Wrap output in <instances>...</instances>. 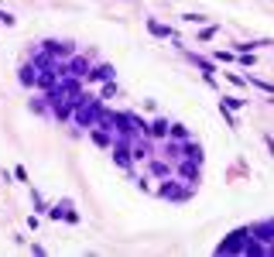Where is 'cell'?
<instances>
[{
  "mask_svg": "<svg viewBox=\"0 0 274 257\" xmlns=\"http://www.w3.org/2000/svg\"><path fill=\"white\" fill-rule=\"evenodd\" d=\"M100 110H103V100L100 96H82V103L72 110V120H75V127H93L96 124V117H100Z\"/></svg>",
  "mask_w": 274,
  "mask_h": 257,
  "instance_id": "1",
  "label": "cell"
},
{
  "mask_svg": "<svg viewBox=\"0 0 274 257\" xmlns=\"http://www.w3.org/2000/svg\"><path fill=\"white\" fill-rule=\"evenodd\" d=\"M247 244H250V230H237L230 240H223L216 251L219 254H247Z\"/></svg>",
  "mask_w": 274,
  "mask_h": 257,
  "instance_id": "2",
  "label": "cell"
},
{
  "mask_svg": "<svg viewBox=\"0 0 274 257\" xmlns=\"http://www.w3.org/2000/svg\"><path fill=\"white\" fill-rule=\"evenodd\" d=\"M199 168H203V165H196V161H189V158H178V182H185V185H199V179H203Z\"/></svg>",
  "mask_w": 274,
  "mask_h": 257,
  "instance_id": "3",
  "label": "cell"
},
{
  "mask_svg": "<svg viewBox=\"0 0 274 257\" xmlns=\"http://www.w3.org/2000/svg\"><path fill=\"white\" fill-rule=\"evenodd\" d=\"M196 185H178V179H168L165 185H158V195L161 199H189Z\"/></svg>",
  "mask_w": 274,
  "mask_h": 257,
  "instance_id": "4",
  "label": "cell"
},
{
  "mask_svg": "<svg viewBox=\"0 0 274 257\" xmlns=\"http://www.w3.org/2000/svg\"><path fill=\"white\" fill-rule=\"evenodd\" d=\"M89 65H93V59L89 55H68L66 59V75H75V79H86V72H89Z\"/></svg>",
  "mask_w": 274,
  "mask_h": 257,
  "instance_id": "5",
  "label": "cell"
},
{
  "mask_svg": "<svg viewBox=\"0 0 274 257\" xmlns=\"http://www.w3.org/2000/svg\"><path fill=\"white\" fill-rule=\"evenodd\" d=\"M106 79H117V69L110 62H100V65H89V72H86L82 82H106Z\"/></svg>",
  "mask_w": 274,
  "mask_h": 257,
  "instance_id": "6",
  "label": "cell"
},
{
  "mask_svg": "<svg viewBox=\"0 0 274 257\" xmlns=\"http://www.w3.org/2000/svg\"><path fill=\"white\" fill-rule=\"evenodd\" d=\"M52 220H66V223H79V213H72V202H55L48 209Z\"/></svg>",
  "mask_w": 274,
  "mask_h": 257,
  "instance_id": "7",
  "label": "cell"
},
{
  "mask_svg": "<svg viewBox=\"0 0 274 257\" xmlns=\"http://www.w3.org/2000/svg\"><path fill=\"white\" fill-rule=\"evenodd\" d=\"M144 137H151V141H165V137H168V117H158L154 124H147V127H144Z\"/></svg>",
  "mask_w": 274,
  "mask_h": 257,
  "instance_id": "8",
  "label": "cell"
},
{
  "mask_svg": "<svg viewBox=\"0 0 274 257\" xmlns=\"http://www.w3.org/2000/svg\"><path fill=\"white\" fill-rule=\"evenodd\" d=\"M182 158H189V161H196V165H203V144H199V141H192V137H189V141H182Z\"/></svg>",
  "mask_w": 274,
  "mask_h": 257,
  "instance_id": "9",
  "label": "cell"
},
{
  "mask_svg": "<svg viewBox=\"0 0 274 257\" xmlns=\"http://www.w3.org/2000/svg\"><path fill=\"white\" fill-rule=\"evenodd\" d=\"M34 79H38V69L31 62H24L21 69H17V82L24 86V89H34Z\"/></svg>",
  "mask_w": 274,
  "mask_h": 257,
  "instance_id": "10",
  "label": "cell"
},
{
  "mask_svg": "<svg viewBox=\"0 0 274 257\" xmlns=\"http://www.w3.org/2000/svg\"><path fill=\"white\" fill-rule=\"evenodd\" d=\"M250 237H257L261 244H271V240H274V223H271V220H264V223L250 226Z\"/></svg>",
  "mask_w": 274,
  "mask_h": 257,
  "instance_id": "11",
  "label": "cell"
},
{
  "mask_svg": "<svg viewBox=\"0 0 274 257\" xmlns=\"http://www.w3.org/2000/svg\"><path fill=\"white\" fill-rule=\"evenodd\" d=\"M161 158H165V161H178V158H182V141L165 137V144H161Z\"/></svg>",
  "mask_w": 274,
  "mask_h": 257,
  "instance_id": "12",
  "label": "cell"
},
{
  "mask_svg": "<svg viewBox=\"0 0 274 257\" xmlns=\"http://www.w3.org/2000/svg\"><path fill=\"white\" fill-rule=\"evenodd\" d=\"M89 137H93V144L103 147V151H110V144H113V134H106V130H100V127H89Z\"/></svg>",
  "mask_w": 274,
  "mask_h": 257,
  "instance_id": "13",
  "label": "cell"
},
{
  "mask_svg": "<svg viewBox=\"0 0 274 257\" xmlns=\"http://www.w3.org/2000/svg\"><path fill=\"white\" fill-rule=\"evenodd\" d=\"M192 62H196V65H199V69H203L206 82H209V86H212V82H216V79H212V72H216V65L209 62V59H203V55H196V52H192Z\"/></svg>",
  "mask_w": 274,
  "mask_h": 257,
  "instance_id": "14",
  "label": "cell"
},
{
  "mask_svg": "<svg viewBox=\"0 0 274 257\" xmlns=\"http://www.w3.org/2000/svg\"><path fill=\"white\" fill-rule=\"evenodd\" d=\"M147 31H151L154 38H175V31L165 28V24H158V21H147Z\"/></svg>",
  "mask_w": 274,
  "mask_h": 257,
  "instance_id": "15",
  "label": "cell"
},
{
  "mask_svg": "<svg viewBox=\"0 0 274 257\" xmlns=\"http://www.w3.org/2000/svg\"><path fill=\"white\" fill-rule=\"evenodd\" d=\"M168 172H171V168H168L165 158H154V161H151V175H154V179H168Z\"/></svg>",
  "mask_w": 274,
  "mask_h": 257,
  "instance_id": "16",
  "label": "cell"
},
{
  "mask_svg": "<svg viewBox=\"0 0 274 257\" xmlns=\"http://www.w3.org/2000/svg\"><path fill=\"white\" fill-rule=\"evenodd\" d=\"M168 137L171 141H189V127L185 124H168Z\"/></svg>",
  "mask_w": 274,
  "mask_h": 257,
  "instance_id": "17",
  "label": "cell"
},
{
  "mask_svg": "<svg viewBox=\"0 0 274 257\" xmlns=\"http://www.w3.org/2000/svg\"><path fill=\"white\" fill-rule=\"evenodd\" d=\"M117 93H120V86H117V79H106V82H103V89H100V100H113Z\"/></svg>",
  "mask_w": 274,
  "mask_h": 257,
  "instance_id": "18",
  "label": "cell"
},
{
  "mask_svg": "<svg viewBox=\"0 0 274 257\" xmlns=\"http://www.w3.org/2000/svg\"><path fill=\"white\" fill-rule=\"evenodd\" d=\"M243 103H247V100H237V96H223V103H219V107H226V110H240Z\"/></svg>",
  "mask_w": 274,
  "mask_h": 257,
  "instance_id": "19",
  "label": "cell"
},
{
  "mask_svg": "<svg viewBox=\"0 0 274 257\" xmlns=\"http://www.w3.org/2000/svg\"><path fill=\"white\" fill-rule=\"evenodd\" d=\"M31 202H34V206H38V209H48V206H45V199H41V195L34 192V189H31Z\"/></svg>",
  "mask_w": 274,
  "mask_h": 257,
  "instance_id": "20",
  "label": "cell"
},
{
  "mask_svg": "<svg viewBox=\"0 0 274 257\" xmlns=\"http://www.w3.org/2000/svg\"><path fill=\"white\" fill-rule=\"evenodd\" d=\"M226 79H230V82H233V86H243V82H247V79H243V75H233V72H226Z\"/></svg>",
  "mask_w": 274,
  "mask_h": 257,
  "instance_id": "21",
  "label": "cell"
},
{
  "mask_svg": "<svg viewBox=\"0 0 274 257\" xmlns=\"http://www.w3.org/2000/svg\"><path fill=\"white\" fill-rule=\"evenodd\" d=\"M0 24H7V28H10V24H14V14H7V10H0Z\"/></svg>",
  "mask_w": 274,
  "mask_h": 257,
  "instance_id": "22",
  "label": "cell"
}]
</instances>
